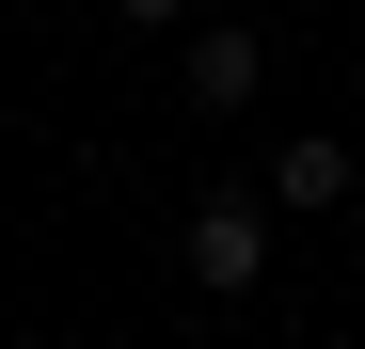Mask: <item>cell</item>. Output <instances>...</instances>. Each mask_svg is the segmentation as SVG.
<instances>
[{"label": "cell", "mask_w": 365, "mask_h": 349, "mask_svg": "<svg viewBox=\"0 0 365 349\" xmlns=\"http://www.w3.org/2000/svg\"><path fill=\"white\" fill-rule=\"evenodd\" d=\"M349 191H365V159H349L334 127H302V143L270 159V207H349Z\"/></svg>", "instance_id": "obj_3"}, {"label": "cell", "mask_w": 365, "mask_h": 349, "mask_svg": "<svg viewBox=\"0 0 365 349\" xmlns=\"http://www.w3.org/2000/svg\"><path fill=\"white\" fill-rule=\"evenodd\" d=\"M255 80H270V32L238 16V32H191V111H255Z\"/></svg>", "instance_id": "obj_2"}, {"label": "cell", "mask_w": 365, "mask_h": 349, "mask_svg": "<svg viewBox=\"0 0 365 349\" xmlns=\"http://www.w3.org/2000/svg\"><path fill=\"white\" fill-rule=\"evenodd\" d=\"M175 16H191V0H128V32H175Z\"/></svg>", "instance_id": "obj_4"}, {"label": "cell", "mask_w": 365, "mask_h": 349, "mask_svg": "<svg viewBox=\"0 0 365 349\" xmlns=\"http://www.w3.org/2000/svg\"><path fill=\"white\" fill-rule=\"evenodd\" d=\"M175 254H191V286H207V302H255V286H270V207H255V191H207Z\"/></svg>", "instance_id": "obj_1"}]
</instances>
